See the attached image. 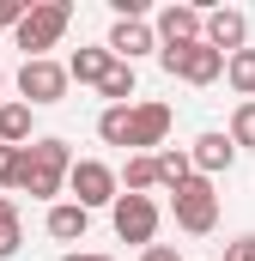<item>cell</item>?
Wrapping results in <instances>:
<instances>
[{"instance_id": "1", "label": "cell", "mask_w": 255, "mask_h": 261, "mask_svg": "<svg viewBox=\"0 0 255 261\" xmlns=\"http://www.w3.org/2000/svg\"><path fill=\"white\" fill-rule=\"evenodd\" d=\"M67 170H73V152H67V140H55V134H43V140L18 146V189H24L31 200L61 195Z\"/></svg>"}, {"instance_id": "2", "label": "cell", "mask_w": 255, "mask_h": 261, "mask_svg": "<svg viewBox=\"0 0 255 261\" xmlns=\"http://www.w3.org/2000/svg\"><path fill=\"white\" fill-rule=\"evenodd\" d=\"M67 18H73V6L67 0H43V6H31L12 31H18V49H24V61H43V49H55L67 31Z\"/></svg>"}, {"instance_id": "3", "label": "cell", "mask_w": 255, "mask_h": 261, "mask_svg": "<svg viewBox=\"0 0 255 261\" xmlns=\"http://www.w3.org/2000/svg\"><path fill=\"white\" fill-rule=\"evenodd\" d=\"M170 206H176V225H183L189 237H207V231L219 225V195H213L207 176H189L183 189H170Z\"/></svg>"}, {"instance_id": "4", "label": "cell", "mask_w": 255, "mask_h": 261, "mask_svg": "<svg viewBox=\"0 0 255 261\" xmlns=\"http://www.w3.org/2000/svg\"><path fill=\"white\" fill-rule=\"evenodd\" d=\"M158 61L170 79H189V85H213L219 73H225V55L219 49H207V43H183V49H158Z\"/></svg>"}, {"instance_id": "5", "label": "cell", "mask_w": 255, "mask_h": 261, "mask_svg": "<svg viewBox=\"0 0 255 261\" xmlns=\"http://www.w3.org/2000/svg\"><path fill=\"white\" fill-rule=\"evenodd\" d=\"M67 189H73V206H110L116 200V170L110 164H97V158H79L73 170H67Z\"/></svg>"}, {"instance_id": "6", "label": "cell", "mask_w": 255, "mask_h": 261, "mask_svg": "<svg viewBox=\"0 0 255 261\" xmlns=\"http://www.w3.org/2000/svg\"><path fill=\"white\" fill-rule=\"evenodd\" d=\"M18 91H24V110L61 103V97H67V67H55L49 55H43V61H24V67H18Z\"/></svg>"}, {"instance_id": "7", "label": "cell", "mask_w": 255, "mask_h": 261, "mask_svg": "<svg viewBox=\"0 0 255 261\" xmlns=\"http://www.w3.org/2000/svg\"><path fill=\"white\" fill-rule=\"evenodd\" d=\"M116 237L122 243H152V231H158V206L146 195H116Z\"/></svg>"}, {"instance_id": "8", "label": "cell", "mask_w": 255, "mask_h": 261, "mask_svg": "<svg viewBox=\"0 0 255 261\" xmlns=\"http://www.w3.org/2000/svg\"><path fill=\"white\" fill-rule=\"evenodd\" d=\"M243 37H249V18H243L237 6H219V12H207V18H200V43H207V49H219V55H237V49H243Z\"/></svg>"}, {"instance_id": "9", "label": "cell", "mask_w": 255, "mask_h": 261, "mask_svg": "<svg viewBox=\"0 0 255 261\" xmlns=\"http://www.w3.org/2000/svg\"><path fill=\"white\" fill-rule=\"evenodd\" d=\"M164 134H170V103H140V110H128V146H164Z\"/></svg>"}, {"instance_id": "10", "label": "cell", "mask_w": 255, "mask_h": 261, "mask_svg": "<svg viewBox=\"0 0 255 261\" xmlns=\"http://www.w3.org/2000/svg\"><path fill=\"white\" fill-rule=\"evenodd\" d=\"M158 37H164V49L200 43V12H194V6H164V12H158Z\"/></svg>"}, {"instance_id": "11", "label": "cell", "mask_w": 255, "mask_h": 261, "mask_svg": "<svg viewBox=\"0 0 255 261\" xmlns=\"http://www.w3.org/2000/svg\"><path fill=\"white\" fill-rule=\"evenodd\" d=\"M231 158H237V146L225 140V134H200L189 152V170H200V176H213V170H231Z\"/></svg>"}, {"instance_id": "12", "label": "cell", "mask_w": 255, "mask_h": 261, "mask_svg": "<svg viewBox=\"0 0 255 261\" xmlns=\"http://www.w3.org/2000/svg\"><path fill=\"white\" fill-rule=\"evenodd\" d=\"M104 49H110L116 61L134 67V55H146V49H152V31H146L140 18H116V31H110V43H104Z\"/></svg>"}, {"instance_id": "13", "label": "cell", "mask_w": 255, "mask_h": 261, "mask_svg": "<svg viewBox=\"0 0 255 261\" xmlns=\"http://www.w3.org/2000/svg\"><path fill=\"white\" fill-rule=\"evenodd\" d=\"M116 67L110 49H79L73 61H67V79H79V85H104V73Z\"/></svg>"}, {"instance_id": "14", "label": "cell", "mask_w": 255, "mask_h": 261, "mask_svg": "<svg viewBox=\"0 0 255 261\" xmlns=\"http://www.w3.org/2000/svg\"><path fill=\"white\" fill-rule=\"evenodd\" d=\"M85 225H91V213L85 206H49V237H61V243H73V237H85Z\"/></svg>"}, {"instance_id": "15", "label": "cell", "mask_w": 255, "mask_h": 261, "mask_svg": "<svg viewBox=\"0 0 255 261\" xmlns=\"http://www.w3.org/2000/svg\"><path fill=\"white\" fill-rule=\"evenodd\" d=\"M225 79H231V91H243V103H249V97H255V49L225 55Z\"/></svg>"}, {"instance_id": "16", "label": "cell", "mask_w": 255, "mask_h": 261, "mask_svg": "<svg viewBox=\"0 0 255 261\" xmlns=\"http://www.w3.org/2000/svg\"><path fill=\"white\" fill-rule=\"evenodd\" d=\"M31 140V110L24 103H0V146H18Z\"/></svg>"}, {"instance_id": "17", "label": "cell", "mask_w": 255, "mask_h": 261, "mask_svg": "<svg viewBox=\"0 0 255 261\" xmlns=\"http://www.w3.org/2000/svg\"><path fill=\"white\" fill-rule=\"evenodd\" d=\"M152 170H158V182H170V189H183V182L194 176V170H189V152H158Z\"/></svg>"}, {"instance_id": "18", "label": "cell", "mask_w": 255, "mask_h": 261, "mask_svg": "<svg viewBox=\"0 0 255 261\" xmlns=\"http://www.w3.org/2000/svg\"><path fill=\"white\" fill-rule=\"evenodd\" d=\"M97 91H104L110 103H128V97H134V67H128V61H116L110 73H104V85H97Z\"/></svg>"}, {"instance_id": "19", "label": "cell", "mask_w": 255, "mask_h": 261, "mask_svg": "<svg viewBox=\"0 0 255 261\" xmlns=\"http://www.w3.org/2000/svg\"><path fill=\"white\" fill-rule=\"evenodd\" d=\"M18 243H24V231H18V206H12V200H0V261L18 255Z\"/></svg>"}, {"instance_id": "20", "label": "cell", "mask_w": 255, "mask_h": 261, "mask_svg": "<svg viewBox=\"0 0 255 261\" xmlns=\"http://www.w3.org/2000/svg\"><path fill=\"white\" fill-rule=\"evenodd\" d=\"M122 182H128V195H140V189H152V182H158V170H152V152H134V158H128Z\"/></svg>"}, {"instance_id": "21", "label": "cell", "mask_w": 255, "mask_h": 261, "mask_svg": "<svg viewBox=\"0 0 255 261\" xmlns=\"http://www.w3.org/2000/svg\"><path fill=\"white\" fill-rule=\"evenodd\" d=\"M97 134H104L110 146H128V103H110V110L97 116Z\"/></svg>"}, {"instance_id": "22", "label": "cell", "mask_w": 255, "mask_h": 261, "mask_svg": "<svg viewBox=\"0 0 255 261\" xmlns=\"http://www.w3.org/2000/svg\"><path fill=\"white\" fill-rule=\"evenodd\" d=\"M231 146H255V97L249 103H237V116H231V134H225Z\"/></svg>"}, {"instance_id": "23", "label": "cell", "mask_w": 255, "mask_h": 261, "mask_svg": "<svg viewBox=\"0 0 255 261\" xmlns=\"http://www.w3.org/2000/svg\"><path fill=\"white\" fill-rule=\"evenodd\" d=\"M0 189H18V146H0Z\"/></svg>"}, {"instance_id": "24", "label": "cell", "mask_w": 255, "mask_h": 261, "mask_svg": "<svg viewBox=\"0 0 255 261\" xmlns=\"http://www.w3.org/2000/svg\"><path fill=\"white\" fill-rule=\"evenodd\" d=\"M225 261H255V237H237V243L225 249Z\"/></svg>"}, {"instance_id": "25", "label": "cell", "mask_w": 255, "mask_h": 261, "mask_svg": "<svg viewBox=\"0 0 255 261\" xmlns=\"http://www.w3.org/2000/svg\"><path fill=\"white\" fill-rule=\"evenodd\" d=\"M24 12H31V6H24V0H0V24H18V18H24Z\"/></svg>"}, {"instance_id": "26", "label": "cell", "mask_w": 255, "mask_h": 261, "mask_svg": "<svg viewBox=\"0 0 255 261\" xmlns=\"http://www.w3.org/2000/svg\"><path fill=\"white\" fill-rule=\"evenodd\" d=\"M140 261H176V249H170V243H146V255Z\"/></svg>"}, {"instance_id": "27", "label": "cell", "mask_w": 255, "mask_h": 261, "mask_svg": "<svg viewBox=\"0 0 255 261\" xmlns=\"http://www.w3.org/2000/svg\"><path fill=\"white\" fill-rule=\"evenodd\" d=\"M67 261H110V255H67Z\"/></svg>"}, {"instance_id": "28", "label": "cell", "mask_w": 255, "mask_h": 261, "mask_svg": "<svg viewBox=\"0 0 255 261\" xmlns=\"http://www.w3.org/2000/svg\"><path fill=\"white\" fill-rule=\"evenodd\" d=\"M0 85H6V73H0Z\"/></svg>"}]
</instances>
